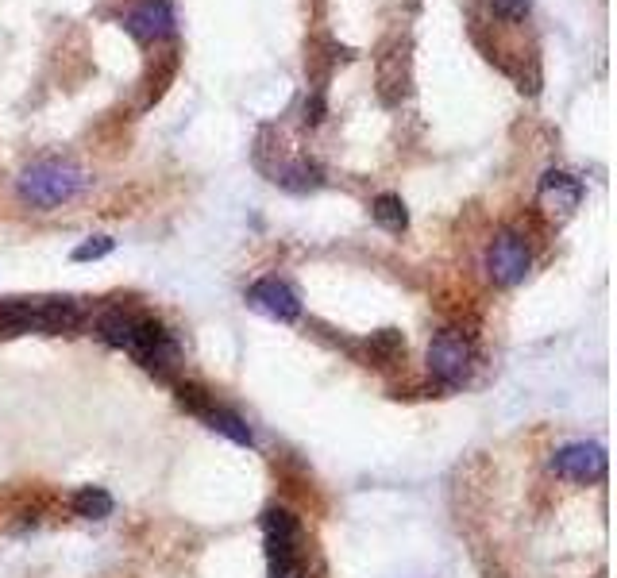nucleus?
<instances>
[{
  "instance_id": "1",
  "label": "nucleus",
  "mask_w": 617,
  "mask_h": 578,
  "mask_svg": "<svg viewBox=\"0 0 617 578\" xmlns=\"http://www.w3.org/2000/svg\"><path fill=\"white\" fill-rule=\"evenodd\" d=\"M85 185L74 162H62V158H47V162H35L31 170H24L20 178V197L35 209H54V205H66L74 201Z\"/></svg>"
},
{
  "instance_id": "2",
  "label": "nucleus",
  "mask_w": 617,
  "mask_h": 578,
  "mask_svg": "<svg viewBox=\"0 0 617 578\" xmlns=\"http://www.w3.org/2000/svg\"><path fill=\"white\" fill-rule=\"evenodd\" d=\"M529 263H533L529 243L517 236V232H498L494 243H490V251H486V270H490V278H494L498 286H517V282H525Z\"/></svg>"
},
{
  "instance_id": "3",
  "label": "nucleus",
  "mask_w": 617,
  "mask_h": 578,
  "mask_svg": "<svg viewBox=\"0 0 617 578\" xmlns=\"http://www.w3.org/2000/svg\"><path fill=\"white\" fill-rule=\"evenodd\" d=\"M471 370V343L459 336L456 328L436 332L429 343V374L444 386L463 382V374Z\"/></svg>"
},
{
  "instance_id": "4",
  "label": "nucleus",
  "mask_w": 617,
  "mask_h": 578,
  "mask_svg": "<svg viewBox=\"0 0 617 578\" xmlns=\"http://www.w3.org/2000/svg\"><path fill=\"white\" fill-rule=\"evenodd\" d=\"M552 471L567 482H598L606 474V447L587 444V440L564 444L552 455Z\"/></svg>"
},
{
  "instance_id": "5",
  "label": "nucleus",
  "mask_w": 617,
  "mask_h": 578,
  "mask_svg": "<svg viewBox=\"0 0 617 578\" xmlns=\"http://www.w3.org/2000/svg\"><path fill=\"white\" fill-rule=\"evenodd\" d=\"M132 351L139 355L143 367L166 370L170 367V359H174V340H170V332L162 328L159 320H135Z\"/></svg>"
},
{
  "instance_id": "6",
  "label": "nucleus",
  "mask_w": 617,
  "mask_h": 578,
  "mask_svg": "<svg viewBox=\"0 0 617 578\" xmlns=\"http://www.w3.org/2000/svg\"><path fill=\"white\" fill-rule=\"evenodd\" d=\"M247 301L259 309V313L274 316V320H282V324H290L301 316V301H297V293L286 282H278V278H263V282H255L251 293H247Z\"/></svg>"
},
{
  "instance_id": "7",
  "label": "nucleus",
  "mask_w": 617,
  "mask_h": 578,
  "mask_svg": "<svg viewBox=\"0 0 617 578\" xmlns=\"http://www.w3.org/2000/svg\"><path fill=\"white\" fill-rule=\"evenodd\" d=\"M128 31L143 43H155L166 39L174 31V8L170 0H139L132 12H128Z\"/></svg>"
},
{
  "instance_id": "8",
  "label": "nucleus",
  "mask_w": 617,
  "mask_h": 578,
  "mask_svg": "<svg viewBox=\"0 0 617 578\" xmlns=\"http://www.w3.org/2000/svg\"><path fill=\"white\" fill-rule=\"evenodd\" d=\"M540 201L548 205V209L556 212H571L579 201H583V185L579 178H571L564 170H548L544 178H540Z\"/></svg>"
},
{
  "instance_id": "9",
  "label": "nucleus",
  "mask_w": 617,
  "mask_h": 578,
  "mask_svg": "<svg viewBox=\"0 0 617 578\" xmlns=\"http://www.w3.org/2000/svg\"><path fill=\"white\" fill-rule=\"evenodd\" d=\"M81 324V309L74 301H35V332H70Z\"/></svg>"
},
{
  "instance_id": "10",
  "label": "nucleus",
  "mask_w": 617,
  "mask_h": 578,
  "mask_svg": "<svg viewBox=\"0 0 617 578\" xmlns=\"http://www.w3.org/2000/svg\"><path fill=\"white\" fill-rule=\"evenodd\" d=\"M263 532H267V552L270 555L294 552L297 517L290 513V509H267V513H263Z\"/></svg>"
},
{
  "instance_id": "11",
  "label": "nucleus",
  "mask_w": 617,
  "mask_h": 578,
  "mask_svg": "<svg viewBox=\"0 0 617 578\" xmlns=\"http://www.w3.org/2000/svg\"><path fill=\"white\" fill-rule=\"evenodd\" d=\"M201 417L209 421V428H213V432H220V436H228L232 444H243V447L255 444L251 428H247V424H243V417H236L232 409H220V405H209V409H205Z\"/></svg>"
},
{
  "instance_id": "12",
  "label": "nucleus",
  "mask_w": 617,
  "mask_h": 578,
  "mask_svg": "<svg viewBox=\"0 0 617 578\" xmlns=\"http://www.w3.org/2000/svg\"><path fill=\"white\" fill-rule=\"evenodd\" d=\"M97 332L108 347H132L135 336V316L124 313V309H108L101 320H97Z\"/></svg>"
},
{
  "instance_id": "13",
  "label": "nucleus",
  "mask_w": 617,
  "mask_h": 578,
  "mask_svg": "<svg viewBox=\"0 0 617 578\" xmlns=\"http://www.w3.org/2000/svg\"><path fill=\"white\" fill-rule=\"evenodd\" d=\"M35 332V305L31 301H0V336Z\"/></svg>"
},
{
  "instance_id": "14",
  "label": "nucleus",
  "mask_w": 617,
  "mask_h": 578,
  "mask_svg": "<svg viewBox=\"0 0 617 578\" xmlns=\"http://www.w3.org/2000/svg\"><path fill=\"white\" fill-rule=\"evenodd\" d=\"M371 216L386 232H405L409 228V212H405V201L398 193H378L375 205H371Z\"/></svg>"
},
{
  "instance_id": "15",
  "label": "nucleus",
  "mask_w": 617,
  "mask_h": 578,
  "mask_svg": "<svg viewBox=\"0 0 617 578\" xmlns=\"http://www.w3.org/2000/svg\"><path fill=\"white\" fill-rule=\"evenodd\" d=\"M74 513L78 517H89V521H101L112 513V494L101 490V486H81L74 494Z\"/></svg>"
},
{
  "instance_id": "16",
  "label": "nucleus",
  "mask_w": 617,
  "mask_h": 578,
  "mask_svg": "<svg viewBox=\"0 0 617 578\" xmlns=\"http://www.w3.org/2000/svg\"><path fill=\"white\" fill-rule=\"evenodd\" d=\"M274 182H282L286 189H294V193H305V189H317V185L324 182V174H321V166H313V162H294V166H286Z\"/></svg>"
},
{
  "instance_id": "17",
  "label": "nucleus",
  "mask_w": 617,
  "mask_h": 578,
  "mask_svg": "<svg viewBox=\"0 0 617 578\" xmlns=\"http://www.w3.org/2000/svg\"><path fill=\"white\" fill-rule=\"evenodd\" d=\"M405 351V340L402 332H394V328H386V332H378L375 340H371V355L382 359V363H390V359H398Z\"/></svg>"
},
{
  "instance_id": "18",
  "label": "nucleus",
  "mask_w": 617,
  "mask_h": 578,
  "mask_svg": "<svg viewBox=\"0 0 617 578\" xmlns=\"http://www.w3.org/2000/svg\"><path fill=\"white\" fill-rule=\"evenodd\" d=\"M112 247H116V243H112V239H108V236L85 239L81 247H74V255H70V259H74V263H89V259H105V255H108V251H112Z\"/></svg>"
},
{
  "instance_id": "19",
  "label": "nucleus",
  "mask_w": 617,
  "mask_h": 578,
  "mask_svg": "<svg viewBox=\"0 0 617 578\" xmlns=\"http://www.w3.org/2000/svg\"><path fill=\"white\" fill-rule=\"evenodd\" d=\"M533 8V0H490V12L498 20H525Z\"/></svg>"
},
{
  "instance_id": "20",
  "label": "nucleus",
  "mask_w": 617,
  "mask_h": 578,
  "mask_svg": "<svg viewBox=\"0 0 617 578\" xmlns=\"http://www.w3.org/2000/svg\"><path fill=\"white\" fill-rule=\"evenodd\" d=\"M270 578H305V571H301L294 552H282L270 555Z\"/></svg>"
},
{
  "instance_id": "21",
  "label": "nucleus",
  "mask_w": 617,
  "mask_h": 578,
  "mask_svg": "<svg viewBox=\"0 0 617 578\" xmlns=\"http://www.w3.org/2000/svg\"><path fill=\"white\" fill-rule=\"evenodd\" d=\"M178 401L186 405L189 413H197V417L209 409V397H205V390H197V386H178Z\"/></svg>"
},
{
  "instance_id": "22",
  "label": "nucleus",
  "mask_w": 617,
  "mask_h": 578,
  "mask_svg": "<svg viewBox=\"0 0 617 578\" xmlns=\"http://www.w3.org/2000/svg\"><path fill=\"white\" fill-rule=\"evenodd\" d=\"M324 116V97L321 93H313L309 101H305V124H321Z\"/></svg>"
}]
</instances>
